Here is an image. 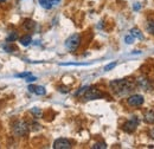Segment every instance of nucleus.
Segmentation results:
<instances>
[{
    "label": "nucleus",
    "mask_w": 154,
    "mask_h": 149,
    "mask_svg": "<svg viewBox=\"0 0 154 149\" xmlns=\"http://www.w3.org/2000/svg\"><path fill=\"white\" fill-rule=\"evenodd\" d=\"M135 82L132 79H116L110 82V89L113 90V93H115L119 96L126 95V93H131L132 90H134Z\"/></svg>",
    "instance_id": "nucleus-1"
},
{
    "label": "nucleus",
    "mask_w": 154,
    "mask_h": 149,
    "mask_svg": "<svg viewBox=\"0 0 154 149\" xmlns=\"http://www.w3.org/2000/svg\"><path fill=\"white\" fill-rule=\"evenodd\" d=\"M12 130H13V134H14V135L21 137V136H25V135L29 134V126H27V123L24 122V121H17V122L13 124Z\"/></svg>",
    "instance_id": "nucleus-2"
},
{
    "label": "nucleus",
    "mask_w": 154,
    "mask_h": 149,
    "mask_svg": "<svg viewBox=\"0 0 154 149\" xmlns=\"http://www.w3.org/2000/svg\"><path fill=\"white\" fill-rule=\"evenodd\" d=\"M79 44H81V36L78 33H74V35H71L70 37L66 39L65 47L68 50H70V51H75V50H77V47L79 46Z\"/></svg>",
    "instance_id": "nucleus-3"
},
{
    "label": "nucleus",
    "mask_w": 154,
    "mask_h": 149,
    "mask_svg": "<svg viewBox=\"0 0 154 149\" xmlns=\"http://www.w3.org/2000/svg\"><path fill=\"white\" fill-rule=\"evenodd\" d=\"M83 97L85 99H88V101H90V99H98V98L103 97V93H101L98 89H96V88H89L88 87V89L85 90Z\"/></svg>",
    "instance_id": "nucleus-4"
},
{
    "label": "nucleus",
    "mask_w": 154,
    "mask_h": 149,
    "mask_svg": "<svg viewBox=\"0 0 154 149\" xmlns=\"http://www.w3.org/2000/svg\"><path fill=\"white\" fill-rule=\"evenodd\" d=\"M137 124H139V118L136 117V116H133L129 121H127L125 124H123V130L126 131V132H134L135 129H136V127H137Z\"/></svg>",
    "instance_id": "nucleus-5"
},
{
    "label": "nucleus",
    "mask_w": 154,
    "mask_h": 149,
    "mask_svg": "<svg viewBox=\"0 0 154 149\" xmlns=\"http://www.w3.org/2000/svg\"><path fill=\"white\" fill-rule=\"evenodd\" d=\"M71 141L68 138H57L54 142V148L55 149H69L71 148Z\"/></svg>",
    "instance_id": "nucleus-6"
},
{
    "label": "nucleus",
    "mask_w": 154,
    "mask_h": 149,
    "mask_svg": "<svg viewBox=\"0 0 154 149\" xmlns=\"http://www.w3.org/2000/svg\"><path fill=\"white\" fill-rule=\"evenodd\" d=\"M143 102H145V99H143V97L141 95H132L127 99V103L131 107H140V105L143 104Z\"/></svg>",
    "instance_id": "nucleus-7"
},
{
    "label": "nucleus",
    "mask_w": 154,
    "mask_h": 149,
    "mask_svg": "<svg viewBox=\"0 0 154 149\" xmlns=\"http://www.w3.org/2000/svg\"><path fill=\"white\" fill-rule=\"evenodd\" d=\"M29 91H31V93H35L36 95H38V96H43V95H45L46 93V90H45V88L44 87H37V85H30L29 87Z\"/></svg>",
    "instance_id": "nucleus-8"
},
{
    "label": "nucleus",
    "mask_w": 154,
    "mask_h": 149,
    "mask_svg": "<svg viewBox=\"0 0 154 149\" xmlns=\"http://www.w3.org/2000/svg\"><path fill=\"white\" fill-rule=\"evenodd\" d=\"M35 26H36V23L33 20H31V19H26L24 21V24H23V27L26 31H32L35 29Z\"/></svg>",
    "instance_id": "nucleus-9"
},
{
    "label": "nucleus",
    "mask_w": 154,
    "mask_h": 149,
    "mask_svg": "<svg viewBox=\"0 0 154 149\" xmlns=\"http://www.w3.org/2000/svg\"><path fill=\"white\" fill-rule=\"evenodd\" d=\"M143 120H145L146 123H148V124H153L154 123V111L153 110H149V111L146 112V114L143 115Z\"/></svg>",
    "instance_id": "nucleus-10"
},
{
    "label": "nucleus",
    "mask_w": 154,
    "mask_h": 149,
    "mask_svg": "<svg viewBox=\"0 0 154 149\" xmlns=\"http://www.w3.org/2000/svg\"><path fill=\"white\" fill-rule=\"evenodd\" d=\"M136 82H137V84H139L141 88H143L145 90H148V89H149V79H147V78H137Z\"/></svg>",
    "instance_id": "nucleus-11"
},
{
    "label": "nucleus",
    "mask_w": 154,
    "mask_h": 149,
    "mask_svg": "<svg viewBox=\"0 0 154 149\" xmlns=\"http://www.w3.org/2000/svg\"><path fill=\"white\" fill-rule=\"evenodd\" d=\"M20 44L23 45V46H27V45H30L31 44V41H32V37L31 36H23V37L19 39Z\"/></svg>",
    "instance_id": "nucleus-12"
},
{
    "label": "nucleus",
    "mask_w": 154,
    "mask_h": 149,
    "mask_svg": "<svg viewBox=\"0 0 154 149\" xmlns=\"http://www.w3.org/2000/svg\"><path fill=\"white\" fill-rule=\"evenodd\" d=\"M131 35L133 36L134 38H137V39H143V35L141 33V31L139 30V29H136V27H134V29H132L131 30Z\"/></svg>",
    "instance_id": "nucleus-13"
},
{
    "label": "nucleus",
    "mask_w": 154,
    "mask_h": 149,
    "mask_svg": "<svg viewBox=\"0 0 154 149\" xmlns=\"http://www.w3.org/2000/svg\"><path fill=\"white\" fill-rule=\"evenodd\" d=\"M39 4H40V6L43 7V8H45V10H50V8H52V4H50L48 0H39Z\"/></svg>",
    "instance_id": "nucleus-14"
},
{
    "label": "nucleus",
    "mask_w": 154,
    "mask_h": 149,
    "mask_svg": "<svg viewBox=\"0 0 154 149\" xmlns=\"http://www.w3.org/2000/svg\"><path fill=\"white\" fill-rule=\"evenodd\" d=\"M147 31H148L151 35L154 36V21L153 20H149V21L147 23Z\"/></svg>",
    "instance_id": "nucleus-15"
},
{
    "label": "nucleus",
    "mask_w": 154,
    "mask_h": 149,
    "mask_svg": "<svg viewBox=\"0 0 154 149\" xmlns=\"http://www.w3.org/2000/svg\"><path fill=\"white\" fill-rule=\"evenodd\" d=\"M17 38H18V35H17V32H12V33H11V35L7 37L6 41H7V43H12V41H14Z\"/></svg>",
    "instance_id": "nucleus-16"
},
{
    "label": "nucleus",
    "mask_w": 154,
    "mask_h": 149,
    "mask_svg": "<svg viewBox=\"0 0 154 149\" xmlns=\"http://www.w3.org/2000/svg\"><path fill=\"white\" fill-rule=\"evenodd\" d=\"M107 148V144L104 142H97L93 146V149H106Z\"/></svg>",
    "instance_id": "nucleus-17"
},
{
    "label": "nucleus",
    "mask_w": 154,
    "mask_h": 149,
    "mask_svg": "<svg viewBox=\"0 0 154 149\" xmlns=\"http://www.w3.org/2000/svg\"><path fill=\"white\" fill-rule=\"evenodd\" d=\"M116 64H117L116 62H113V63H110V64L106 65V66H104V71H110L112 69H114V68H115Z\"/></svg>",
    "instance_id": "nucleus-18"
},
{
    "label": "nucleus",
    "mask_w": 154,
    "mask_h": 149,
    "mask_svg": "<svg viewBox=\"0 0 154 149\" xmlns=\"http://www.w3.org/2000/svg\"><path fill=\"white\" fill-rule=\"evenodd\" d=\"M125 41H126V44H133L134 43V37L131 35V36H126L125 37Z\"/></svg>",
    "instance_id": "nucleus-19"
},
{
    "label": "nucleus",
    "mask_w": 154,
    "mask_h": 149,
    "mask_svg": "<svg viewBox=\"0 0 154 149\" xmlns=\"http://www.w3.org/2000/svg\"><path fill=\"white\" fill-rule=\"evenodd\" d=\"M31 112H32V114H35V115H37V116H40V115H42V111L39 110L38 108H33V109L31 110Z\"/></svg>",
    "instance_id": "nucleus-20"
},
{
    "label": "nucleus",
    "mask_w": 154,
    "mask_h": 149,
    "mask_svg": "<svg viewBox=\"0 0 154 149\" xmlns=\"http://www.w3.org/2000/svg\"><path fill=\"white\" fill-rule=\"evenodd\" d=\"M37 79V77H35V76H29V77H26V82H35Z\"/></svg>",
    "instance_id": "nucleus-21"
},
{
    "label": "nucleus",
    "mask_w": 154,
    "mask_h": 149,
    "mask_svg": "<svg viewBox=\"0 0 154 149\" xmlns=\"http://www.w3.org/2000/svg\"><path fill=\"white\" fill-rule=\"evenodd\" d=\"M30 74H31L30 72H23V74H17V77H20V78H26V77H29Z\"/></svg>",
    "instance_id": "nucleus-22"
},
{
    "label": "nucleus",
    "mask_w": 154,
    "mask_h": 149,
    "mask_svg": "<svg viewBox=\"0 0 154 149\" xmlns=\"http://www.w3.org/2000/svg\"><path fill=\"white\" fill-rule=\"evenodd\" d=\"M140 8H141V5H140L139 2H135V4H134V10H135V11H139Z\"/></svg>",
    "instance_id": "nucleus-23"
},
{
    "label": "nucleus",
    "mask_w": 154,
    "mask_h": 149,
    "mask_svg": "<svg viewBox=\"0 0 154 149\" xmlns=\"http://www.w3.org/2000/svg\"><path fill=\"white\" fill-rule=\"evenodd\" d=\"M48 1H49L50 4H52V5H55V4H58L60 0H48Z\"/></svg>",
    "instance_id": "nucleus-24"
},
{
    "label": "nucleus",
    "mask_w": 154,
    "mask_h": 149,
    "mask_svg": "<svg viewBox=\"0 0 154 149\" xmlns=\"http://www.w3.org/2000/svg\"><path fill=\"white\" fill-rule=\"evenodd\" d=\"M4 1H6V0H0V2H4Z\"/></svg>",
    "instance_id": "nucleus-25"
}]
</instances>
